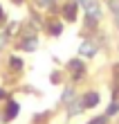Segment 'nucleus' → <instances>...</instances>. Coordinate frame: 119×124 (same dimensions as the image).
<instances>
[{
	"label": "nucleus",
	"instance_id": "ddd939ff",
	"mask_svg": "<svg viewBox=\"0 0 119 124\" xmlns=\"http://www.w3.org/2000/svg\"><path fill=\"white\" fill-rule=\"evenodd\" d=\"M108 122V115H103V117H94V120H90V124H106Z\"/></svg>",
	"mask_w": 119,
	"mask_h": 124
},
{
	"label": "nucleus",
	"instance_id": "6e6552de",
	"mask_svg": "<svg viewBox=\"0 0 119 124\" xmlns=\"http://www.w3.org/2000/svg\"><path fill=\"white\" fill-rule=\"evenodd\" d=\"M74 9H77L74 5H68V7H65V18H68V20H74V18H77V14H74Z\"/></svg>",
	"mask_w": 119,
	"mask_h": 124
},
{
	"label": "nucleus",
	"instance_id": "1a4fd4ad",
	"mask_svg": "<svg viewBox=\"0 0 119 124\" xmlns=\"http://www.w3.org/2000/svg\"><path fill=\"white\" fill-rule=\"evenodd\" d=\"M7 41H9V32H0V50L7 45Z\"/></svg>",
	"mask_w": 119,
	"mask_h": 124
},
{
	"label": "nucleus",
	"instance_id": "f03ea898",
	"mask_svg": "<svg viewBox=\"0 0 119 124\" xmlns=\"http://www.w3.org/2000/svg\"><path fill=\"white\" fill-rule=\"evenodd\" d=\"M79 54H81V56H94V54H97V45H94V43H90V41H83V43L79 45Z\"/></svg>",
	"mask_w": 119,
	"mask_h": 124
},
{
	"label": "nucleus",
	"instance_id": "0eeeda50",
	"mask_svg": "<svg viewBox=\"0 0 119 124\" xmlns=\"http://www.w3.org/2000/svg\"><path fill=\"white\" fill-rule=\"evenodd\" d=\"M83 101H74V104H70V115H77V113H81L83 111Z\"/></svg>",
	"mask_w": 119,
	"mask_h": 124
},
{
	"label": "nucleus",
	"instance_id": "f8f14e48",
	"mask_svg": "<svg viewBox=\"0 0 119 124\" xmlns=\"http://www.w3.org/2000/svg\"><path fill=\"white\" fill-rule=\"evenodd\" d=\"M70 68H72V70H79V72H83V63H81V61H72V63H70Z\"/></svg>",
	"mask_w": 119,
	"mask_h": 124
},
{
	"label": "nucleus",
	"instance_id": "2eb2a0df",
	"mask_svg": "<svg viewBox=\"0 0 119 124\" xmlns=\"http://www.w3.org/2000/svg\"><path fill=\"white\" fill-rule=\"evenodd\" d=\"M38 2H43V5H52L54 0H38Z\"/></svg>",
	"mask_w": 119,
	"mask_h": 124
},
{
	"label": "nucleus",
	"instance_id": "20e7f679",
	"mask_svg": "<svg viewBox=\"0 0 119 124\" xmlns=\"http://www.w3.org/2000/svg\"><path fill=\"white\" fill-rule=\"evenodd\" d=\"M18 115V104L16 101H9L7 104V111H5V120H14Z\"/></svg>",
	"mask_w": 119,
	"mask_h": 124
},
{
	"label": "nucleus",
	"instance_id": "f257e3e1",
	"mask_svg": "<svg viewBox=\"0 0 119 124\" xmlns=\"http://www.w3.org/2000/svg\"><path fill=\"white\" fill-rule=\"evenodd\" d=\"M83 7H85V16H88V25H94V20H99V16H101L99 2H97V0H88V2H85Z\"/></svg>",
	"mask_w": 119,
	"mask_h": 124
},
{
	"label": "nucleus",
	"instance_id": "dca6fc26",
	"mask_svg": "<svg viewBox=\"0 0 119 124\" xmlns=\"http://www.w3.org/2000/svg\"><path fill=\"white\" fill-rule=\"evenodd\" d=\"M115 18H117V27H119V9L115 11Z\"/></svg>",
	"mask_w": 119,
	"mask_h": 124
},
{
	"label": "nucleus",
	"instance_id": "4468645a",
	"mask_svg": "<svg viewBox=\"0 0 119 124\" xmlns=\"http://www.w3.org/2000/svg\"><path fill=\"white\" fill-rule=\"evenodd\" d=\"M112 113H119V104H110V108H108V117H110V115H112Z\"/></svg>",
	"mask_w": 119,
	"mask_h": 124
},
{
	"label": "nucleus",
	"instance_id": "9b49d317",
	"mask_svg": "<svg viewBox=\"0 0 119 124\" xmlns=\"http://www.w3.org/2000/svg\"><path fill=\"white\" fill-rule=\"evenodd\" d=\"M61 30H63V27H61V25H58V23H54V25H52V27H49V32H52V34H54V36H58V34H61Z\"/></svg>",
	"mask_w": 119,
	"mask_h": 124
},
{
	"label": "nucleus",
	"instance_id": "9d476101",
	"mask_svg": "<svg viewBox=\"0 0 119 124\" xmlns=\"http://www.w3.org/2000/svg\"><path fill=\"white\" fill-rule=\"evenodd\" d=\"M11 68L14 70H20V68H23V61H20L18 56H11Z\"/></svg>",
	"mask_w": 119,
	"mask_h": 124
},
{
	"label": "nucleus",
	"instance_id": "423d86ee",
	"mask_svg": "<svg viewBox=\"0 0 119 124\" xmlns=\"http://www.w3.org/2000/svg\"><path fill=\"white\" fill-rule=\"evenodd\" d=\"M72 101H74V90L72 88H65V93H63V104H72Z\"/></svg>",
	"mask_w": 119,
	"mask_h": 124
},
{
	"label": "nucleus",
	"instance_id": "39448f33",
	"mask_svg": "<svg viewBox=\"0 0 119 124\" xmlns=\"http://www.w3.org/2000/svg\"><path fill=\"white\" fill-rule=\"evenodd\" d=\"M97 104H99V93H88L83 97V106L90 108V106H97Z\"/></svg>",
	"mask_w": 119,
	"mask_h": 124
},
{
	"label": "nucleus",
	"instance_id": "7ed1b4c3",
	"mask_svg": "<svg viewBox=\"0 0 119 124\" xmlns=\"http://www.w3.org/2000/svg\"><path fill=\"white\" fill-rule=\"evenodd\" d=\"M36 47H38V41H36V36H25V39L20 41V50H25V52H34Z\"/></svg>",
	"mask_w": 119,
	"mask_h": 124
},
{
	"label": "nucleus",
	"instance_id": "f3484780",
	"mask_svg": "<svg viewBox=\"0 0 119 124\" xmlns=\"http://www.w3.org/2000/svg\"><path fill=\"white\" fill-rule=\"evenodd\" d=\"M11 2H16V5H20V2H23V0H11Z\"/></svg>",
	"mask_w": 119,
	"mask_h": 124
}]
</instances>
